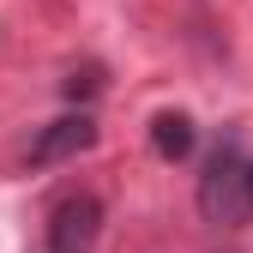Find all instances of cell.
Returning <instances> with one entry per match:
<instances>
[{
	"label": "cell",
	"mask_w": 253,
	"mask_h": 253,
	"mask_svg": "<svg viewBox=\"0 0 253 253\" xmlns=\"http://www.w3.org/2000/svg\"><path fill=\"white\" fill-rule=\"evenodd\" d=\"M199 217L217 229H241L253 217V157L241 145H223L199 175Z\"/></svg>",
	"instance_id": "6da1fadb"
},
{
	"label": "cell",
	"mask_w": 253,
	"mask_h": 253,
	"mask_svg": "<svg viewBox=\"0 0 253 253\" xmlns=\"http://www.w3.org/2000/svg\"><path fill=\"white\" fill-rule=\"evenodd\" d=\"M97 241H103V199L97 193H67L48 211L42 253H97Z\"/></svg>",
	"instance_id": "7a4b0ae2"
},
{
	"label": "cell",
	"mask_w": 253,
	"mask_h": 253,
	"mask_svg": "<svg viewBox=\"0 0 253 253\" xmlns=\"http://www.w3.org/2000/svg\"><path fill=\"white\" fill-rule=\"evenodd\" d=\"M90 145H97V121H90L84 109L79 115H60V121H48L42 133H37V145H30V169L73 163V157H84Z\"/></svg>",
	"instance_id": "3957f363"
},
{
	"label": "cell",
	"mask_w": 253,
	"mask_h": 253,
	"mask_svg": "<svg viewBox=\"0 0 253 253\" xmlns=\"http://www.w3.org/2000/svg\"><path fill=\"white\" fill-rule=\"evenodd\" d=\"M193 145H199V126H193V115L163 109V115L151 121V151L163 157V163H181V157H193Z\"/></svg>",
	"instance_id": "277c9868"
},
{
	"label": "cell",
	"mask_w": 253,
	"mask_h": 253,
	"mask_svg": "<svg viewBox=\"0 0 253 253\" xmlns=\"http://www.w3.org/2000/svg\"><path fill=\"white\" fill-rule=\"evenodd\" d=\"M79 90H84V97L97 90V67H84V73H73V79H67V97H79Z\"/></svg>",
	"instance_id": "5b68a950"
}]
</instances>
